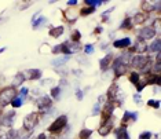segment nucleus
I'll return each instance as SVG.
<instances>
[{"mask_svg": "<svg viewBox=\"0 0 161 139\" xmlns=\"http://www.w3.org/2000/svg\"><path fill=\"white\" fill-rule=\"evenodd\" d=\"M18 97L17 88H14L13 86L10 87H3L0 90V108H6L8 103H11L14 98Z\"/></svg>", "mask_w": 161, "mask_h": 139, "instance_id": "obj_1", "label": "nucleus"}, {"mask_svg": "<svg viewBox=\"0 0 161 139\" xmlns=\"http://www.w3.org/2000/svg\"><path fill=\"white\" fill-rule=\"evenodd\" d=\"M39 119H40L39 112H32L26 114L24 119V130L28 131V132H33L35 127L39 124Z\"/></svg>", "mask_w": 161, "mask_h": 139, "instance_id": "obj_2", "label": "nucleus"}, {"mask_svg": "<svg viewBox=\"0 0 161 139\" xmlns=\"http://www.w3.org/2000/svg\"><path fill=\"white\" fill-rule=\"evenodd\" d=\"M110 68H112L113 73H114V77H116V79H120L121 76H124V75H125V73L128 72V65L124 64V62L120 59V57H117V58H114V59H113Z\"/></svg>", "mask_w": 161, "mask_h": 139, "instance_id": "obj_3", "label": "nucleus"}, {"mask_svg": "<svg viewBox=\"0 0 161 139\" xmlns=\"http://www.w3.org/2000/svg\"><path fill=\"white\" fill-rule=\"evenodd\" d=\"M68 124V116L64 114V116H59L57 120H54V123L51 124V125L48 127V131L51 135H57L64 131V128L66 127Z\"/></svg>", "mask_w": 161, "mask_h": 139, "instance_id": "obj_4", "label": "nucleus"}, {"mask_svg": "<svg viewBox=\"0 0 161 139\" xmlns=\"http://www.w3.org/2000/svg\"><path fill=\"white\" fill-rule=\"evenodd\" d=\"M136 35H138V39L139 40H143V42H145V40L154 39L157 33L152 29V26H143V28H141L136 32Z\"/></svg>", "mask_w": 161, "mask_h": 139, "instance_id": "obj_5", "label": "nucleus"}, {"mask_svg": "<svg viewBox=\"0 0 161 139\" xmlns=\"http://www.w3.org/2000/svg\"><path fill=\"white\" fill-rule=\"evenodd\" d=\"M114 108H116V103H114V102L106 101L103 109L101 110V112H102V123L106 121V120H109V119H112V114H113V112H114Z\"/></svg>", "mask_w": 161, "mask_h": 139, "instance_id": "obj_6", "label": "nucleus"}, {"mask_svg": "<svg viewBox=\"0 0 161 139\" xmlns=\"http://www.w3.org/2000/svg\"><path fill=\"white\" fill-rule=\"evenodd\" d=\"M36 105H37V108L40 109V112H44V110H47V109L51 108V105H53V99H51V97H48V95H43V97L37 98Z\"/></svg>", "mask_w": 161, "mask_h": 139, "instance_id": "obj_7", "label": "nucleus"}, {"mask_svg": "<svg viewBox=\"0 0 161 139\" xmlns=\"http://www.w3.org/2000/svg\"><path fill=\"white\" fill-rule=\"evenodd\" d=\"M113 59H114V55H113V53H108V54H106V55L99 61V68H101V70L103 72V73L108 72L109 69H110V65H112Z\"/></svg>", "mask_w": 161, "mask_h": 139, "instance_id": "obj_8", "label": "nucleus"}, {"mask_svg": "<svg viewBox=\"0 0 161 139\" xmlns=\"http://www.w3.org/2000/svg\"><path fill=\"white\" fill-rule=\"evenodd\" d=\"M14 117H15V112L10 110L6 114L0 116V125H4V127H11L14 124Z\"/></svg>", "mask_w": 161, "mask_h": 139, "instance_id": "obj_9", "label": "nucleus"}, {"mask_svg": "<svg viewBox=\"0 0 161 139\" xmlns=\"http://www.w3.org/2000/svg\"><path fill=\"white\" fill-rule=\"evenodd\" d=\"M114 48H119V50H123V48H128V47L132 46V40L130 37H123V39H116L112 44Z\"/></svg>", "mask_w": 161, "mask_h": 139, "instance_id": "obj_10", "label": "nucleus"}, {"mask_svg": "<svg viewBox=\"0 0 161 139\" xmlns=\"http://www.w3.org/2000/svg\"><path fill=\"white\" fill-rule=\"evenodd\" d=\"M69 61H70V57L61 55V57H58V58H55V59H53V61H51V65H53V68L59 69V68L66 66V64H68Z\"/></svg>", "mask_w": 161, "mask_h": 139, "instance_id": "obj_11", "label": "nucleus"}, {"mask_svg": "<svg viewBox=\"0 0 161 139\" xmlns=\"http://www.w3.org/2000/svg\"><path fill=\"white\" fill-rule=\"evenodd\" d=\"M112 130H113V120L109 119V120H106V121L102 123V125L99 127L98 132H99V135H102V136H105V135H108Z\"/></svg>", "mask_w": 161, "mask_h": 139, "instance_id": "obj_12", "label": "nucleus"}, {"mask_svg": "<svg viewBox=\"0 0 161 139\" xmlns=\"http://www.w3.org/2000/svg\"><path fill=\"white\" fill-rule=\"evenodd\" d=\"M147 18H149L147 14L139 11V13L135 14V15L131 18V19H132V24H134V25H141V24H145L146 21H147Z\"/></svg>", "mask_w": 161, "mask_h": 139, "instance_id": "obj_13", "label": "nucleus"}, {"mask_svg": "<svg viewBox=\"0 0 161 139\" xmlns=\"http://www.w3.org/2000/svg\"><path fill=\"white\" fill-rule=\"evenodd\" d=\"M64 33H65V26H64V25H59V26H53L50 29V32H48V35L51 36V37H54V39L61 37Z\"/></svg>", "mask_w": 161, "mask_h": 139, "instance_id": "obj_14", "label": "nucleus"}, {"mask_svg": "<svg viewBox=\"0 0 161 139\" xmlns=\"http://www.w3.org/2000/svg\"><path fill=\"white\" fill-rule=\"evenodd\" d=\"M25 80H26V76H25V73L18 72L17 75H15V77H14V80H13V84H11V86L14 87V88H17V87H21V86L24 84Z\"/></svg>", "mask_w": 161, "mask_h": 139, "instance_id": "obj_15", "label": "nucleus"}, {"mask_svg": "<svg viewBox=\"0 0 161 139\" xmlns=\"http://www.w3.org/2000/svg\"><path fill=\"white\" fill-rule=\"evenodd\" d=\"M47 22H48V19L44 15H39L35 21H32V26H33V29H40V28L46 26Z\"/></svg>", "mask_w": 161, "mask_h": 139, "instance_id": "obj_16", "label": "nucleus"}, {"mask_svg": "<svg viewBox=\"0 0 161 139\" xmlns=\"http://www.w3.org/2000/svg\"><path fill=\"white\" fill-rule=\"evenodd\" d=\"M26 79L28 80H40L43 76V72L40 69H29L26 72Z\"/></svg>", "mask_w": 161, "mask_h": 139, "instance_id": "obj_17", "label": "nucleus"}, {"mask_svg": "<svg viewBox=\"0 0 161 139\" xmlns=\"http://www.w3.org/2000/svg\"><path fill=\"white\" fill-rule=\"evenodd\" d=\"M136 120H138V113H132V112H125V113H124V117H123V125L124 127H125L127 125V124L128 123H130V121H136Z\"/></svg>", "mask_w": 161, "mask_h": 139, "instance_id": "obj_18", "label": "nucleus"}, {"mask_svg": "<svg viewBox=\"0 0 161 139\" xmlns=\"http://www.w3.org/2000/svg\"><path fill=\"white\" fill-rule=\"evenodd\" d=\"M147 51L152 54V55H153V54H157V53H161V40L156 39L152 44L147 46Z\"/></svg>", "mask_w": 161, "mask_h": 139, "instance_id": "obj_19", "label": "nucleus"}, {"mask_svg": "<svg viewBox=\"0 0 161 139\" xmlns=\"http://www.w3.org/2000/svg\"><path fill=\"white\" fill-rule=\"evenodd\" d=\"M114 134H116V138H117V139H130V138H131L130 134H128V131H127V128L124 127V125L116 128Z\"/></svg>", "mask_w": 161, "mask_h": 139, "instance_id": "obj_20", "label": "nucleus"}, {"mask_svg": "<svg viewBox=\"0 0 161 139\" xmlns=\"http://www.w3.org/2000/svg\"><path fill=\"white\" fill-rule=\"evenodd\" d=\"M73 11H75V10L69 8V10H66V11L64 13V17H65V19H66L68 22H70V24L76 22V19H77V15H76V14H72Z\"/></svg>", "mask_w": 161, "mask_h": 139, "instance_id": "obj_21", "label": "nucleus"}, {"mask_svg": "<svg viewBox=\"0 0 161 139\" xmlns=\"http://www.w3.org/2000/svg\"><path fill=\"white\" fill-rule=\"evenodd\" d=\"M132 28H134V24H132V19H131L130 17H127L121 22V25H120V29H121V31H130V29H132Z\"/></svg>", "mask_w": 161, "mask_h": 139, "instance_id": "obj_22", "label": "nucleus"}, {"mask_svg": "<svg viewBox=\"0 0 161 139\" xmlns=\"http://www.w3.org/2000/svg\"><path fill=\"white\" fill-rule=\"evenodd\" d=\"M141 73H138V72H130V76H128V79H130V83H132L134 86H136V84L141 81Z\"/></svg>", "mask_w": 161, "mask_h": 139, "instance_id": "obj_23", "label": "nucleus"}, {"mask_svg": "<svg viewBox=\"0 0 161 139\" xmlns=\"http://www.w3.org/2000/svg\"><path fill=\"white\" fill-rule=\"evenodd\" d=\"M142 13L145 14H149V13H153V2H142Z\"/></svg>", "mask_w": 161, "mask_h": 139, "instance_id": "obj_24", "label": "nucleus"}, {"mask_svg": "<svg viewBox=\"0 0 161 139\" xmlns=\"http://www.w3.org/2000/svg\"><path fill=\"white\" fill-rule=\"evenodd\" d=\"M61 92H62V87L61 86L51 87V99H59Z\"/></svg>", "mask_w": 161, "mask_h": 139, "instance_id": "obj_25", "label": "nucleus"}, {"mask_svg": "<svg viewBox=\"0 0 161 139\" xmlns=\"http://www.w3.org/2000/svg\"><path fill=\"white\" fill-rule=\"evenodd\" d=\"M150 26H152L153 31H154L158 35L160 32H161V19H160V18H156V19L152 22V25H150Z\"/></svg>", "mask_w": 161, "mask_h": 139, "instance_id": "obj_26", "label": "nucleus"}, {"mask_svg": "<svg viewBox=\"0 0 161 139\" xmlns=\"http://www.w3.org/2000/svg\"><path fill=\"white\" fill-rule=\"evenodd\" d=\"M72 43H80V40H81V33H80V31H77V29H75V31L72 32Z\"/></svg>", "mask_w": 161, "mask_h": 139, "instance_id": "obj_27", "label": "nucleus"}, {"mask_svg": "<svg viewBox=\"0 0 161 139\" xmlns=\"http://www.w3.org/2000/svg\"><path fill=\"white\" fill-rule=\"evenodd\" d=\"M95 10H97L95 7H84V8H81V11H80V15L87 17V15H90V14H94Z\"/></svg>", "mask_w": 161, "mask_h": 139, "instance_id": "obj_28", "label": "nucleus"}, {"mask_svg": "<svg viewBox=\"0 0 161 139\" xmlns=\"http://www.w3.org/2000/svg\"><path fill=\"white\" fill-rule=\"evenodd\" d=\"M24 105V99L21 97H17V98H14V99L11 101V106L14 109H18V108H21V106Z\"/></svg>", "mask_w": 161, "mask_h": 139, "instance_id": "obj_29", "label": "nucleus"}, {"mask_svg": "<svg viewBox=\"0 0 161 139\" xmlns=\"http://www.w3.org/2000/svg\"><path fill=\"white\" fill-rule=\"evenodd\" d=\"M83 51H84V55H91V54H94L95 47L94 44H86L83 47Z\"/></svg>", "mask_w": 161, "mask_h": 139, "instance_id": "obj_30", "label": "nucleus"}, {"mask_svg": "<svg viewBox=\"0 0 161 139\" xmlns=\"http://www.w3.org/2000/svg\"><path fill=\"white\" fill-rule=\"evenodd\" d=\"M40 53L42 54H51V46L47 44V43H43V46L40 47Z\"/></svg>", "mask_w": 161, "mask_h": 139, "instance_id": "obj_31", "label": "nucleus"}, {"mask_svg": "<svg viewBox=\"0 0 161 139\" xmlns=\"http://www.w3.org/2000/svg\"><path fill=\"white\" fill-rule=\"evenodd\" d=\"M91 134H92V131L91 130H81V132H80V139H88L91 136Z\"/></svg>", "mask_w": 161, "mask_h": 139, "instance_id": "obj_32", "label": "nucleus"}, {"mask_svg": "<svg viewBox=\"0 0 161 139\" xmlns=\"http://www.w3.org/2000/svg\"><path fill=\"white\" fill-rule=\"evenodd\" d=\"M18 132H19V131H17V130H10L6 134V138L7 139H15L18 136Z\"/></svg>", "mask_w": 161, "mask_h": 139, "instance_id": "obj_33", "label": "nucleus"}, {"mask_svg": "<svg viewBox=\"0 0 161 139\" xmlns=\"http://www.w3.org/2000/svg\"><path fill=\"white\" fill-rule=\"evenodd\" d=\"M29 92H31V91H29V88H26V87H22V88L19 90V92H18V97H21L22 99H25V98L28 97Z\"/></svg>", "mask_w": 161, "mask_h": 139, "instance_id": "obj_34", "label": "nucleus"}, {"mask_svg": "<svg viewBox=\"0 0 161 139\" xmlns=\"http://www.w3.org/2000/svg\"><path fill=\"white\" fill-rule=\"evenodd\" d=\"M31 135H32V132H22V131H19V132H18V136L15 138V139H29L31 138Z\"/></svg>", "mask_w": 161, "mask_h": 139, "instance_id": "obj_35", "label": "nucleus"}, {"mask_svg": "<svg viewBox=\"0 0 161 139\" xmlns=\"http://www.w3.org/2000/svg\"><path fill=\"white\" fill-rule=\"evenodd\" d=\"M153 11H156V13H160L161 11V2H160V0H156V2H153Z\"/></svg>", "mask_w": 161, "mask_h": 139, "instance_id": "obj_36", "label": "nucleus"}, {"mask_svg": "<svg viewBox=\"0 0 161 139\" xmlns=\"http://www.w3.org/2000/svg\"><path fill=\"white\" fill-rule=\"evenodd\" d=\"M101 110H102V109H101V103H98V102H97V103L94 105V108H92V114L94 116L95 114H99Z\"/></svg>", "mask_w": 161, "mask_h": 139, "instance_id": "obj_37", "label": "nucleus"}, {"mask_svg": "<svg viewBox=\"0 0 161 139\" xmlns=\"http://www.w3.org/2000/svg\"><path fill=\"white\" fill-rule=\"evenodd\" d=\"M147 105H149V106H152V108H154V109H158V108H160V101L150 99V101L147 102Z\"/></svg>", "mask_w": 161, "mask_h": 139, "instance_id": "obj_38", "label": "nucleus"}, {"mask_svg": "<svg viewBox=\"0 0 161 139\" xmlns=\"http://www.w3.org/2000/svg\"><path fill=\"white\" fill-rule=\"evenodd\" d=\"M150 138H152V132L150 131H145V132L139 135V139H150Z\"/></svg>", "mask_w": 161, "mask_h": 139, "instance_id": "obj_39", "label": "nucleus"}, {"mask_svg": "<svg viewBox=\"0 0 161 139\" xmlns=\"http://www.w3.org/2000/svg\"><path fill=\"white\" fill-rule=\"evenodd\" d=\"M51 54H61V44L51 47Z\"/></svg>", "mask_w": 161, "mask_h": 139, "instance_id": "obj_40", "label": "nucleus"}, {"mask_svg": "<svg viewBox=\"0 0 161 139\" xmlns=\"http://www.w3.org/2000/svg\"><path fill=\"white\" fill-rule=\"evenodd\" d=\"M53 79H46V80H42V87H46V86H48V84H51V87H53Z\"/></svg>", "mask_w": 161, "mask_h": 139, "instance_id": "obj_41", "label": "nucleus"}, {"mask_svg": "<svg viewBox=\"0 0 161 139\" xmlns=\"http://www.w3.org/2000/svg\"><path fill=\"white\" fill-rule=\"evenodd\" d=\"M132 98H134V102H135L136 105H141V103H142V98H141V95H139V94H135Z\"/></svg>", "mask_w": 161, "mask_h": 139, "instance_id": "obj_42", "label": "nucleus"}, {"mask_svg": "<svg viewBox=\"0 0 161 139\" xmlns=\"http://www.w3.org/2000/svg\"><path fill=\"white\" fill-rule=\"evenodd\" d=\"M83 97H84V92H83V91L81 90H76V98H77V99L79 101H81L83 99Z\"/></svg>", "mask_w": 161, "mask_h": 139, "instance_id": "obj_43", "label": "nucleus"}, {"mask_svg": "<svg viewBox=\"0 0 161 139\" xmlns=\"http://www.w3.org/2000/svg\"><path fill=\"white\" fill-rule=\"evenodd\" d=\"M73 75H75L76 77H81V76H83V70H80V69H75V70H73Z\"/></svg>", "mask_w": 161, "mask_h": 139, "instance_id": "obj_44", "label": "nucleus"}, {"mask_svg": "<svg viewBox=\"0 0 161 139\" xmlns=\"http://www.w3.org/2000/svg\"><path fill=\"white\" fill-rule=\"evenodd\" d=\"M32 4H33V3H32V2H26V3H24L22 7H21V10H26L28 7H31Z\"/></svg>", "mask_w": 161, "mask_h": 139, "instance_id": "obj_45", "label": "nucleus"}, {"mask_svg": "<svg viewBox=\"0 0 161 139\" xmlns=\"http://www.w3.org/2000/svg\"><path fill=\"white\" fill-rule=\"evenodd\" d=\"M66 4H68L69 7H72V6H77V4H79V2H77V0H70V2H66Z\"/></svg>", "mask_w": 161, "mask_h": 139, "instance_id": "obj_46", "label": "nucleus"}, {"mask_svg": "<svg viewBox=\"0 0 161 139\" xmlns=\"http://www.w3.org/2000/svg\"><path fill=\"white\" fill-rule=\"evenodd\" d=\"M102 32H103V28H102L101 25H99V26H97V28H95V33H97V35H101Z\"/></svg>", "mask_w": 161, "mask_h": 139, "instance_id": "obj_47", "label": "nucleus"}, {"mask_svg": "<svg viewBox=\"0 0 161 139\" xmlns=\"http://www.w3.org/2000/svg\"><path fill=\"white\" fill-rule=\"evenodd\" d=\"M37 139H47V136H46V134H40L39 136H37Z\"/></svg>", "mask_w": 161, "mask_h": 139, "instance_id": "obj_48", "label": "nucleus"}, {"mask_svg": "<svg viewBox=\"0 0 161 139\" xmlns=\"http://www.w3.org/2000/svg\"><path fill=\"white\" fill-rule=\"evenodd\" d=\"M108 47H109V43H108V44H106V43H105V44H102V46H101V48H102V50H106V48H108Z\"/></svg>", "mask_w": 161, "mask_h": 139, "instance_id": "obj_49", "label": "nucleus"}, {"mask_svg": "<svg viewBox=\"0 0 161 139\" xmlns=\"http://www.w3.org/2000/svg\"><path fill=\"white\" fill-rule=\"evenodd\" d=\"M6 50H7V47H2V48H0V54H3Z\"/></svg>", "mask_w": 161, "mask_h": 139, "instance_id": "obj_50", "label": "nucleus"}, {"mask_svg": "<svg viewBox=\"0 0 161 139\" xmlns=\"http://www.w3.org/2000/svg\"><path fill=\"white\" fill-rule=\"evenodd\" d=\"M0 21H2V18H0Z\"/></svg>", "mask_w": 161, "mask_h": 139, "instance_id": "obj_51", "label": "nucleus"}]
</instances>
